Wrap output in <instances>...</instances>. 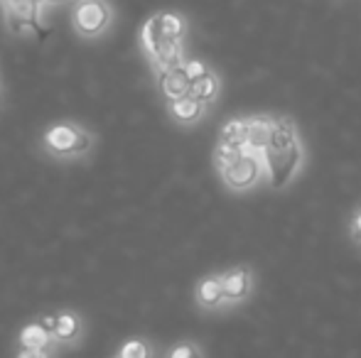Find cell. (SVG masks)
Masks as SVG:
<instances>
[{
    "instance_id": "cell-1",
    "label": "cell",
    "mask_w": 361,
    "mask_h": 358,
    "mask_svg": "<svg viewBox=\"0 0 361 358\" xmlns=\"http://www.w3.org/2000/svg\"><path fill=\"white\" fill-rule=\"evenodd\" d=\"M114 23V8L109 0H76L72 10V25L79 37L96 39Z\"/></svg>"
},
{
    "instance_id": "cell-2",
    "label": "cell",
    "mask_w": 361,
    "mask_h": 358,
    "mask_svg": "<svg viewBox=\"0 0 361 358\" xmlns=\"http://www.w3.org/2000/svg\"><path fill=\"white\" fill-rule=\"evenodd\" d=\"M263 172H266L263 158L258 153H253V150H243L236 160H231V162L221 167L224 181L236 191L251 189L253 184H258V179H261Z\"/></svg>"
},
{
    "instance_id": "cell-3",
    "label": "cell",
    "mask_w": 361,
    "mask_h": 358,
    "mask_svg": "<svg viewBox=\"0 0 361 358\" xmlns=\"http://www.w3.org/2000/svg\"><path fill=\"white\" fill-rule=\"evenodd\" d=\"M298 145V135H295V125L290 118H273L271 135H268V148L263 155H286Z\"/></svg>"
},
{
    "instance_id": "cell-4",
    "label": "cell",
    "mask_w": 361,
    "mask_h": 358,
    "mask_svg": "<svg viewBox=\"0 0 361 358\" xmlns=\"http://www.w3.org/2000/svg\"><path fill=\"white\" fill-rule=\"evenodd\" d=\"M253 277L248 268H233L221 275V285H224V300L226 302H241L248 297L253 285Z\"/></svg>"
},
{
    "instance_id": "cell-5",
    "label": "cell",
    "mask_w": 361,
    "mask_h": 358,
    "mask_svg": "<svg viewBox=\"0 0 361 358\" xmlns=\"http://www.w3.org/2000/svg\"><path fill=\"white\" fill-rule=\"evenodd\" d=\"M190 89H192V82L185 74V64L177 69H167V72L160 74V91L167 101L185 98V96H190Z\"/></svg>"
},
{
    "instance_id": "cell-6",
    "label": "cell",
    "mask_w": 361,
    "mask_h": 358,
    "mask_svg": "<svg viewBox=\"0 0 361 358\" xmlns=\"http://www.w3.org/2000/svg\"><path fill=\"white\" fill-rule=\"evenodd\" d=\"M76 138H79V128H74V125H54L44 135V145L54 155H74Z\"/></svg>"
},
{
    "instance_id": "cell-7",
    "label": "cell",
    "mask_w": 361,
    "mask_h": 358,
    "mask_svg": "<svg viewBox=\"0 0 361 358\" xmlns=\"http://www.w3.org/2000/svg\"><path fill=\"white\" fill-rule=\"evenodd\" d=\"M197 300H200L202 307L207 309H216L219 305H224V285H221V277L219 275H212V277H204L197 287Z\"/></svg>"
},
{
    "instance_id": "cell-8",
    "label": "cell",
    "mask_w": 361,
    "mask_h": 358,
    "mask_svg": "<svg viewBox=\"0 0 361 358\" xmlns=\"http://www.w3.org/2000/svg\"><path fill=\"white\" fill-rule=\"evenodd\" d=\"M273 118L261 115V118H248V150L258 153L263 158V150L268 148V135H271Z\"/></svg>"
},
{
    "instance_id": "cell-9",
    "label": "cell",
    "mask_w": 361,
    "mask_h": 358,
    "mask_svg": "<svg viewBox=\"0 0 361 358\" xmlns=\"http://www.w3.org/2000/svg\"><path fill=\"white\" fill-rule=\"evenodd\" d=\"M165 42H172V39L165 37V32H162V25H160V13L150 15V18L145 20L143 30H140V44H143L145 54L150 57L152 52H155L160 44Z\"/></svg>"
},
{
    "instance_id": "cell-10",
    "label": "cell",
    "mask_w": 361,
    "mask_h": 358,
    "mask_svg": "<svg viewBox=\"0 0 361 358\" xmlns=\"http://www.w3.org/2000/svg\"><path fill=\"white\" fill-rule=\"evenodd\" d=\"M170 113L175 120L180 123H195V120L202 118L204 113V103L192 96H185V98H177V101H170Z\"/></svg>"
},
{
    "instance_id": "cell-11",
    "label": "cell",
    "mask_w": 361,
    "mask_h": 358,
    "mask_svg": "<svg viewBox=\"0 0 361 358\" xmlns=\"http://www.w3.org/2000/svg\"><path fill=\"white\" fill-rule=\"evenodd\" d=\"M49 339H52V334H49L47 329H44L39 321H35V324H27L23 331H20V344H23V349H47Z\"/></svg>"
},
{
    "instance_id": "cell-12",
    "label": "cell",
    "mask_w": 361,
    "mask_h": 358,
    "mask_svg": "<svg viewBox=\"0 0 361 358\" xmlns=\"http://www.w3.org/2000/svg\"><path fill=\"white\" fill-rule=\"evenodd\" d=\"M216 94H219V77L212 72V69L202 79H197V82L192 84V89H190L192 98L202 101V103H212V101L216 98Z\"/></svg>"
},
{
    "instance_id": "cell-13",
    "label": "cell",
    "mask_w": 361,
    "mask_h": 358,
    "mask_svg": "<svg viewBox=\"0 0 361 358\" xmlns=\"http://www.w3.org/2000/svg\"><path fill=\"white\" fill-rule=\"evenodd\" d=\"M219 140H226V143H236L248 148V118H236V120H228L221 130V138Z\"/></svg>"
},
{
    "instance_id": "cell-14",
    "label": "cell",
    "mask_w": 361,
    "mask_h": 358,
    "mask_svg": "<svg viewBox=\"0 0 361 358\" xmlns=\"http://www.w3.org/2000/svg\"><path fill=\"white\" fill-rule=\"evenodd\" d=\"M5 15V25L13 34L18 37H25V34H37L39 32V23H32V20H23L18 15H10V13H3Z\"/></svg>"
},
{
    "instance_id": "cell-15",
    "label": "cell",
    "mask_w": 361,
    "mask_h": 358,
    "mask_svg": "<svg viewBox=\"0 0 361 358\" xmlns=\"http://www.w3.org/2000/svg\"><path fill=\"white\" fill-rule=\"evenodd\" d=\"M79 334V319L74 314H59L57 319V329H54V339L59 341H69Z\"/></svg>"
},
{
    "instance_id": "cell-16",
    "label": "cell",
    "mask_w": 361,
    "mask_h": 358,
    "mask_svg": "<svg viewBox=\"0 0 361 358\" xmlns=\"http://www.w3.org/2000/svg\"><path fill=\"white\" fill-rule=\"evenodd\" d=\"M118 358H150V349H147L145 341L133 339V341H128V344H123Z\"/></svg>"
},
{
    "instance_id": "cell-17",
    "label": "cell",
    "mask_w": 361,
    "mask_h": 358,
    "mask_svg": "<svg viewBox=\"0 0 361 358\" xmlns=\"http://www.w3.org/2000/svg\"><path fill=\"white\" fill-rule=\"evenodd\" d=\"M207 72H209V67H207L204 62H200V59H187V62H185V74L190 77L192 84H195L197 79L204 77Z\"/></svg>"
},
{
    "instance_id": "cell-18",
    "label": "cell",
    "mask_w": 361,
    "mask_h": 358,
    "mask_svg": "<svg viewBox=\"0 0 361 358\" xmlns=\"http://www.w3.org/2000/svg\"><path fill=\"white\" fill-rule=\"evenodd\" d=\"M167 358H202V354L195 344H180L167 354Z\"/></svg>"
},
{
    "instance_id": "cell-19",
    "label": "cell",
    "mask_w": 361,
    "mask_h": 358,
    "mask_svg": "<svg viewBox=\"0 0 361 358\" xmlns=\"http://www.w3.org/2000/svg\"><path fill=\"white\" fill-rule=\"evenodd\" d=\"M349 234H352V241L354 243H359L361 245V209L354 214V219H352V226H349Z\"/></svg>"
},
{
    "instance_id": "cell-20",
    "label": "cell",
    "mask_w": 361,
    "mask_h": 358,
    "mask_svg": "<svg viewBox=\"0 0 361 358\" xmlns=\"http://www.w3.org/2000/svg\"><path fill=\"white\" fill-rule=\"evenodd\" d=\"M89 148H91V138L84 133V130H79V138H76V145H74V155H84Z\"/></svg>"
},
{
    "instance_id": "cell-21",
    "label": "cell",
    "mask_w": 361,
    "mask_h": 358,
    "mask_svg": "<svg viewBox=\"0 0 361 358\" xmlns=\"http://www.w3.org/2000/svg\"><path fill=\"white\" fill-rule=\"evenodd\" d=\"M57 319H59V317H52V314H44V317H42V319H39V324H42V326H44V329H47V331H49V334H52V336H54V329H57Z\"/></svg>"
},
{
    "instance_id": "cell-22",
    "label": "cell",
    "mask_w": 361,
    "mask_h": 358,
    "mask_svg": "<svg viewBox=\"0 0 361 358\" xmlns=\"http://www.w3.org/2000/svg\"><path fill=\"white\" fill-rule=\"evenodd\" d=\"M20 358H49V356H47V351H44V349H37V351L23 349V354H20Z\"/></svg>"
},
{
    "instance_id": "cell-23",
    "label": "cell",
    "mask_w": 361,
    "mask_h": 358,
    "mask_svg": "<svg viewBox=\"0 0 361 358\" xmlns=\"http://www.w3.org/2000/svg\"><path fill=\"white\" fill-rule=\"evenodd\" d=\"M54 3H67V0H39V5H42V8H47V5H54Z\"/></svg>"
},
{
    "instance_id": "cell-24",
    "label": "cell",
    "mask_w": 361,
    "mask_h": 358,
    "mask_svg": "<svg viewBox=\"0 0 361 358\" xmlns=\"http://www.w3.org/2000/svg\"><path fill=\"white\" fill-rule=\"evenodd\" d=\"M3 3H8V0H0V5H3Z\"/></svg>"
}]
</instances>
